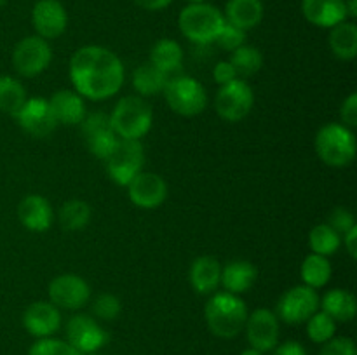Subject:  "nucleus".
Instances as JSON below:
<instances>
[{
    "label": "nucleus",
    "mask_w": 357,
    "mask_h": 355,
    "mask_svg": "<svg viewBox=\"0 0 357 355\" xmlns=\"http://www.w3.org/2000/svg\"><path fill=\"white\" fill-rule=\"evenodd\" d=\"M70 79L80 96L101 101L119 93L124 84V66L108 49L86 45L70 59Z\"/></svg>",
    "instance_id": "obj_1"
},
{
    "label": "nucleus",
    "mask_w": 357,
    "mask_h": 355,
    "mask_svg": "<svg viewBox=\"0 0 357 355\" xmlns=\"http://www.w3.org/2000/svg\"><path fill=\"white\" fill-rule=\"evenodd\" d=\"M206 322L215 336L230 340L244 329L248 308L241 298L230 292H220L208 301L204 310Z\"/></svg>",
    "instance_id": "obj_2"
},
{
    "label": "nucleus",
    "mask_w": 357,
    "mask_h": 355,
    "mask_svg": "<svg viewBox=\"0 0 357 355\" xmlns=\"http://www.w3.org/2000/svg\"><path fill=\"white\" fill-rule=\"evenodd\" d=\"M178 24L188 40L197 45H209L218 37L225 17L209 3H190L180 13Z\"/></svg>",
    "instance_id": "obj_3"
},
{
    "label": "nucleus",
    "mask_w": 357,
    "mask_h": 355,
    "mask_svg": "<svg viewBox=\"0 0 357 355\" xmlns=\"http://www.w3.org/2000/svg\"><path fill=\"white\" fill-rule=\"evenodd\" d=\"M152 108L143 97L126 96L110 115L112 129L122 139H139L152 127Z\"/></svg>",
    "instance_id": "obj_4"
},
{
    "label": "nucleus",
    "mask_w": 357,
    "mask_h": 355,
    "mask_svg": "<svg viewBox=\"0 0 357 355\" xmlns=\"http://www.w3.org/2000/svg\"><path fill=\"white\" fill-rule=\"evenodd\" d=\"M316 152L324 164L345 167L356 157V138L352 131L340 124H328L316 136Z\"/></svg>",
    "instance_id": "obj_5"
},
{
    "label": "nucleus",
    "mask_w": 357,
    "mask_h": 355,
    "mask_svg": "<svg viewBox=\"0 0 357 355\" xmlns=\"http://www.w3.org/2000/svg\"><path fill=\"white\" fill-rule=\"evenodd\" d=\"M164 96L171 110L183 117H194L206 108L208 96L201 84L192 77L173 75L164 87Z\"/></svg>",
    "instance_id": "obj_6"
},
{
    "label": "nucleus",
    "mask_w": 357,
    "mask_h": 355,
    "mask_svg": "<svg viewBox=\"0 0 357 355\" xmlns=\"http://www.w3.org/2000/svg\"><path fill=\"white\" fill-rule=\"evenodd\" d=\"M145 152L139 139H121L107 159V169L112 180L121 187H128L129 181L142 173Z\"/></svg>",
    "instance_id": "obj_7"
},
{
    "label": "nucleus",
    "mask_w": 357,
    "mask_h": 355,
    "mask_svg": "<svg viewBox=\"0 0 357 355\" xmlns=\"http://www.w3.org/2000/svg\"><path fill=\"white\" fill-rule=\"evenodd\" d=\"M52 58L47 40L38 35L23 38L13 51V65L20 75L35 77L44 72Z\"/></svg>",
    "instance_id": "obj_8"
},
{
    "label": "nucleus",
    "mask_w": 357,
    "mask_h": 355,
    "mask_svg": "<svg viewBox=\"0 0 357 355\" xmlns=\"http://www.w3.org/2000/svg\"><path fill=\"white\" fill-rule=\"evenodd\" d=\"M255 103V96L251 87L244 80H232L230 84L222 86L216 94L215 106L222 118L229 122H239L251 111Z\"/></svg>",
    "instance_id": "obj_9"
},
{
    "label": "nucleus",
    "mask_w": 357,
    "mask_h": 355,
    "mask_svg": "<svg viewBox=\"0 0 357 355\" xmlns=\"http://www.w3.org/2000/svg\"><path fill=\"white\" fill-rule=\"evenodd\" d=\"M319 308V296L309 285H296L281 296L278 315L288 324L307 322Z\"/></svg>",
    "instance_id": "obj_10"
},
{
    "label": "nucleus",
    "mask_w": 357,
    "mask_h": 355,
    "mask_svg": "<svg viewBox=\"0 0 357 355\" xmlns=\"http://www.w3.org/2000/svg\"><path fill=\"white\" fill-rule=\"evenodd\" d=\"M68 343L82 355L94 354L108 341V334L103 327L89 315H73L66 324Z\"/></svg>",
    "instance_id": "obj_11"
},
{
    "label": "nucleus",
    "mask_w": 357,
    "mask_h": 355,
    "mask_svg": "<svg viewBox=\"0 0 357 355\" xmlns=\"http://www.w3.org/2000/svg\"><path fill=\"white\" fill-rule=\"evenodd\" d=\"M91 289L79 275L65 274L49 284V298L52 305L65 310H79L89 301Z\"/></svg>",
    "instance_id": "obj_12"
},
{
    "label": "nucleus",
    "mask_w": 357,
    "mask_h": 355,
    "mask_svg": "<svg viewBox=\"0 0 357 355\" xmlns=\"http://www.w3.org/2000/svg\"><path fill=\"white\" fill-rule=\"evenodd\" d=\"M14 117H16L17 124L35 138H45L58 127V120L49 106V101L42 100V97L26 100L23 108Z\"/></svg>",
    "instance_id": "obj_13"
},
{
    "label": "nucleus",
    "mask_w": 357,
    "mask_h": 355,
    "mask_svg": "<svg viewBox=\"0 0 357 355\" xmlns=\"http://www.w3.org/2000/svg\"><path fill=\"white\" fill-rule=\"evenodd\" d=\"M128 195L138 207L155 209L166 200L167 184L159 174L142 171L128 183Z\"/></svg>",
    "instance_id": "obj_14"
},
{
    "label": "nucleus",
    "mask_w": 357,
    "mask_h": 355,
    "mask_svg": "<svg viewBox=\"0 0 357 355\" xmlns=\"http://www.w3.org/2000/svg\"><path fill=\"white\" fill-rule=\"evenodd\" d=\"M246 336L253 348L260 352H268L275 348L279 340V320L274 312L268 308L255 310L246 320Z\"/></svg>",
    "instance_id": "obj_15"
},
{
    "label": "nucleus",
    "mask_w": 357,
    "mask_h": 355,
    "mask_svg": "<svg viewBox=\"0 0 357 355\" xmlns=\"http://www.w3.org/2000/svg\"><path fill=\"white\" fill-rule=\"evenodd\" d=\"M31 24L38 37L56 38L66 30L68 14L59 0H38L31 10Z\"/></svg>",
    "instance_id": "obj_16"
},
{
    "label": "nucleus",
    "mask_w": 357,
    "mask_h": 355,
    "mask_svg": "<svg viewBox=\"0 0 357 355\" xmlns=\"http://www.w3.org/2000/svg\"><path fill=\"white\" fill-rule=\"evenodd\" d=\"M82 131L91 153L98 159H108L117 145V134L110 124V117L105 113H93L82 120Z\"/></svg>",
    "instance_id": "obj_17"
},
{
    "label": "nucleus",
    "mask_w": 357,
    "mask_h": 355,
    "mask_svg": "<svg viewBox=\"0 0 357 355\" xmlns=\"http://www.w3.org/2000/svg\"><path fill=\"white\" fill-rule=\"evenodd\" d=\"M23 326L31 336L49 338L61 326V313L52 303H31L23 313Z\"/></svg>",
    "instance_id": "obj_18"
},
{
    "label": "nucleus",
    "mask_w": 357,
    "mask_h": 355,
    "mask_svg": "<svg viewBox=\"0 0 357 355\" xmlns=\"http://www.w3.org/2000/svg\"><path fill=\"white\" fill-rule=\"evenodd\" d=\"M302 13L309 23L321 28H333L347 19L345 0H303Z\"/></svg>",
    "instance_id": "obj_19"
},
{
    "label": "nucleus",
    "mask_w": 357,
    "mask_h": 355,
    "mask_svg": "<svg viewBox=\"0 0 357 355\" xmlns=\"http://www.w3.org/2000/svg\"><path fill=\"white\" fill-rule=\"evenodd\" d=\"M17 218L31 232H45L52 223V207L47 198L28 195L17 205Z\"/></svg>",
    "instance_id": "obj_20"
},
{
    "label": "nucleus",
    "mask_w": 357,
    "mask_h": 355,
    "mask_svg": "<svg viewBox=\"0 0 357 355\" xmlns=\"http://www.w3.org/2000/svg\"><path fill=\"white\" fill-rule=\"evenodd\" d=\"M49 106H51L58 124L77 125L82 124V120L86 118L84 100L79 93H75V90L65 89L54 93L51 101H49Z\"/></svg>",
    "instance_id": "obj_21"
},
{
    "label": "nucleus",
    "mask_w": 357,
    "mask_h": 355,
    "mask_svg": "<svg viewBox=\"0 0 357 355\" xmlns=\"http://www.w3.org/2000/svg\"><path fill=\"white\" fill-rule=\"evenodd\" d=\"M223 17L241 30H251L264 19V3L261 0H229Z\"/></svg>",
    "instance_id": "obj_22"
},
{
    "label": "nucleus",
    "mask_w": 357,
    "mask_h": 355,
    "mask_svg": "<svg viewBox=\"0 0 357 355\" xmlns=\"http://www.w3.org/2000/svg\"><path fill=\"white\" fill-rule=\"evenodd\" d=\"M222 278V267L213 256H199L190 267V284L199 294L215 291Z\"/></svg>",
    "instance_id": "obj_23"
},
{
    "label": "nucleus",
    "mask_w": 357,
    "mask_h": 355,
    "mask_svg": "<svg viewBox=\"0 0 357 355\" xmlns=\"http://www.w3.org/2000/svg\"><path fill=\"white\" fill-rule=\"evenodd\" d=\"M257 281V268L250 261H232L222 270L220 282L230 294H241L253 287Z\"/></svg>",
    "instance_id": "obj_24"
},
{
    "label": "nucleus",
    "mask_w": 357,
    "mask_h": 355,
    "mask_svg": "<svg viewBox=\"0 0 357 355\" xmlns=\"http://www.w3.org/2000/svg\"><path fill=\"white\" fill-rule=\"evenodd\" d=\"M150 63L160 72L173 77L176 75V72H180L181 65H183V51H181L180 44H176L174 40L162 38L153 45L152 52H150Z\"/></svg>",
    "instance_id": "obj_25"
},
{
    "label": "nucleus",
    "mask_w": 357,
    "mask_h": 355,
    "mask_svg": "<svg viewBox=\"0 0 357 355\" xmlns=\"http://www.w3.org/2000/svg\"><path fill=\"white\" fill-rule=\"evenodd\" d=\"M319 305L335 322H351L356 317V298L344 289H333L326 292Z\"/></svg>",
    "instance_id": "obj_26"
},
{
    "label": "nucleus",
    "mask_w": 357,
    "mask_h": 355,
    "mask_svg": "<svg viewBox=\"0 0 357 355\" xmlns=\"http://www.w3.org/2000/svg\"><path fill=\"white\" fill-rule=\"evenodd\" d=\"M330 47L337 58L349 61L357 56V26L352 21H342L331 28Z\"/></svg>",
    "instance_id": "obj_27"
},
{
    "label": "nucleus",
    "mask_w": 357,
    "mask_h": 355,
    "mask_svg": "<svg viewBox=\"0 0 357 355\" xmlns=\"http://www.w3.org/2000/svg\"><path fill=\"white\" fill-rule=\"evenodd\" d=\"M169 79L167 73L160 72L152 63H143L132 73V87L143 96H153L164 90Z\"/></svg>",
    "instance_id": "obj_28"
},
{
    "label": "nucleus",
    "mask_w": 357,
    "mask_h": 355,
    "mask_svg": "<svg viewBox=\"0 0 357 355\" xmlns=\"http://www.w3.org/2000/svg\"><path fill=\"white\" fill-rule=\"evenodd\" d=\"M26 103V90L23 84L9 75L0 77V111L16 115Z\"/></svg>",
    "instance_id": "obj_29"
},
{
    "label": "nucleus",
    "mask_w": 357,
    "mask_h": 355,
    "mask_svg": "<svg viewBox=\"0 0 357 355\" xmlns=\"http://www.w3.org/2000/svg\"><path fill=\"white\" fill-rule=\"evenodd\" d=\"M302 278L305 285L317 289L328 284L331 278V265L326 256L321 254H309L302 263Z\"/></svg>",
    "instance_id": "obj_30"
},
{
    "label": "nucleus",
    "mask_w": 357,
    "mask_h": 355,
    "mask_svg": "<svg viewBox=\"0 0 357 355\" xmlns=\"http://www.w3.org/2000/svg\"><path fill=\"white\" fill-rule=\"evenodd\" d=\"M91 218V207L87 202L79 200H68L61 205L59 209V225L68 232H75V230L84 228L89 223Z\"/></svg>",
    "instance_id": "obj_31"
},
{
    "label": "nucleus",
    "mask_w": 357,
    "mask_h": 355,
    "mask_svg": "<svg viewBox=\"0 0 357 355\" xmlns=\"http://www.w3.org/2000/svg\"><path fill=\"white\" fill-rule=\"evenodd\" d=\"M230 65L236 70L237 77H251L260 72L261 65H264V56L251 45H241L232 52Z\"/></svg>",
    "instance_id": "obj_32"
},
{
    "label": "nucleus",
    "mask_w": 357,
    "mask_h": 355,
    "mask_svg": "<svg viewBox=\"0 0 357 355\" xmlns=\"http://www.w3.org/2000/svg\"><path fill=\"white\" fill-rule=\"evenodd\" d=\"M340 235L330 225H317L310 230L309 244L314 254H321V256L335 254L340 247Z\"/></svg>",
    "instance_id": "obj_33"
},
{
    "label": "nucleus",
    "mask_w": 357,
    "mask_h": 355,
    "mask_svg": "<svg viewBox=\"0 0 357 355\" xmlns=\"http://www.w3.org/2000/svg\"><path fill=\"white\" fill-rule=\"evenodd\" d=\"M335 331H337V322L324 312H316L307 320V334L314 343H326L335 336Z\"/></svg>",
    "instance_id": "obj_34"
},
{
    "label": "nucleus",
    "mask_w": 357,
    "mask_h": 355,
    "mask_svg": "<svg viewBox=\"0 0 357 355\" xmlns=\"http://www.w3.org/2000/svg\"><path fill=\"white\" fill-rule=\"evenodd\" d=\"M28 355H82L77 352L68 341L54 340V338H40L31 345Z\"/></svg>",
    "instance_id": "obj_35"
},
{
    "label": "nucleus",
    "mask_w": 357,
    "mask_h": 355,
    "mask_svg": "<svg viewBox=\"0 0 357 355\" xmlns=\"http://www.w3.org/2000/svg\"><path fill=\"white\" fill-rule=\"evenodd\" d=\"M244 38H246V31L225 21V24L222 26L218 37L215 38V42L220 45V47L225 49V51L234 52L236 49H239L241 45H244Z\"/></svg>",
    "instance_id": "obj_36"
},
{
    "label": "nucleus",
    "mask_w": 357,
    "mask_h": 355,
    "mask_svg": "<svg viewBox=\"0 0 357 355\" xmlns=\"http://www.w3.org/2000/svg\"><path fill=\"white\" fill-rule=\"evenodd\" d=\"M93 310L94 315L100 317V319L114 320L121 313V301H119L117 296L105 292V294H100L94 299Z\"/></svg>",
    "instance_id": "obj_37"
},
{
    "label": "nucleus",
    "mask_w": 357,
    "mask_h": 355,
    "mask_svg": "<svg viewBox=\"0 0 357 355\" xmlns=\"http://www.w3.org/2000/svg\"><path fill=\"white\" fill-rule=\"evenodd\" d=\"M319 355H357L356 345L351 338H331L323 343Z\"/></svg>",
    "instance_id": "obj_38"
},
{
    "label": "nucleus",
    "mask_w": 357,
    "mask_h": 355,
    "mask_svg": "<svg viewBox=\"0 0 357 355\" xmlns=\"http://www.w3.org/2000/svg\"><path fill=\"white\" fill-rule=\"evenodd\" d=\"M330 226L335 232L340 235V233H347L352 226H356L354 216L344 207H337L330 216Z\"/></svg>",
    "instance_id": "obj_39"
},
{
    "label": "nucleus",
    "mask_w": 357,
    "mask_h": 355,
    "mask_svg": "<svg viewBox=\"0 0 357 355\" xmlns=\"http://www.w3.org/2000/svg\"><path fill=\"white\" fill-rule=\"evenodd\" d=\"M340 117L344 120L345 127H356L357 125V94H351L347 100L344 101L340 110Z\"/></svg>",
    "instance_id": "obj_40"
},
{
    "label": "nucleus",
    "mask_w": 357,
    "mask_h": 355,
    "mask_svg": "<svg viewBox=\"0 0 357 355\" xmlns=\"http://www.w3.org/2000/svg\"><path fill=\"white\" fill-rule=\"evenodd\" d=\"M213 79H215L216 84L220 86H225V84H230L232 80L237 79V73L234 70V66L230 65V61H220L218 65L213 68Z\"/></svg>",
    "instance_id": "obj_41"
},
{
    "label": "nucleus",
    "mask_w": 357,
    "mask_h": 355,
    "mask_svg": "<svg viewBox=\"0 0 357 355\" xmlns=\"http://www.w3.org/2000/svg\"><path fill=\"white\" fill-rule=\"evenodd\" d=\"M274 355H307V350L298 341H286L275 348Z\"/></svg>",
    "instance_id": "obj_42"
},
{
    "label": "nucleus",
    "mask_w": 357,
    "mask_h": 355,
    "mask_svg": "<svg viewBox=\"0 0 357 355\" xmlns=\"http://www.w3.org/2000/svg\"><path fill=\"white\" fill-rule=\"evenodd\" d=\"M138 7L146 10H160V9H166L173 0H132Z\"/></svg>",
    "instance_id": "obj_43"
},
{
    "label": "nucleus",
    "mask_w": 357,
    "mask_h": 355,
    "mask_svg": "<svg viewBox=\"0 0 357 355\" xmlns=\"http://www.w3.org/2000/svg\"><path fill=\"white\" fill-rule=\"evenodd\" d=\"M356 240H357V226H352L347 233H344L345 247H347V251H349V254H351L352 260H356V256H357Z\"/></svg>",
    "instance_id": "obj_44"
},
{
    "label": "nucleus",
    "mask_w": 357,
    "mask_h": 355,
    "mask_svg": "<svg viewBox=\"0 0 357 355\" xmlns=\"http://www.w3.org/2000/svg\"><path fill=\"white\" fill-rule=\"evenodd\" d=\"M345 9H347V17L357 16V0H347L345 2Z\"/></svg>",
    "instance_id": "obj_45"
},
{
    "label": "nucleus",
    "mask_w": 357,
    "mask_h": 355,
    "mask_svg": "<svg viewBox=\"0 0 357 355\" xmlns=\"http://www.w3.org/2000/svg\"><path fill=\"white\" fill-rule=\"evenodd\" d=\"M241 355H264V352H260V350H257V348H246V350H243L241 352Z\"/></svg>",
    "instance_id": "obj_46"
},
{
    "label": "nucleus",
    "mask_w": 357,
    "mask_h": 355,
    "mask_svg": "<svg viewBox=\"0 0 357 355\" xmlns=\"http://www.w3.org/2000/svg\"><path fill=\"white\" fill-rule=\"evenodd\" d=\"M188 2H190V3H202V2H206V0H188Z\"/></svg>",
    "instance_id": "obj_47"
},
{
    "label": "nucleus",
    "mask_w": 357,
    "mask_h": 355,
    "mask_svg": "<svg viewBox=\"0 0 357 355\" xmlns=\"http://www.w3.org/2000/svg\"><path fill=\"white\" fill-rule=\"evenodd\" d=\"M6 2H7V0H0V7H2V6H6Z\"/></svg>",
    "instance_id": "obj_48"
},
{
    "label": "nucleus",
    "mask_w": 357,
    "mask_h": 355,
    "mask_svg": "<svg viewBox=\"0 0 357 355\" xmlns=\"http://www.w3.org/2000/svg\"><path fill=\"white\" fill-rule=\"evenodd\" d=\"M86 355H98V354H96V352H94V354H86Z\"/></svg>",
    "instance_id": "obj_49"
}]
</instances>
